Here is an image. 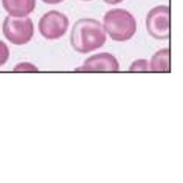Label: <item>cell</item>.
I'll list each match as a JSON object with an SVG mask.
<instances>
[{
    "label": "cell",
    "mask_w": 183,
    "mask_h": 183,
    "mask_svg": "<svg viewBox=\"0 0 183 183\" xmlns=\"http://www.w3.org/2000/svg\"><path fill=\"white\" fill-rule=\"evenodd\" d=\"M35 28L33 22L29 17H12L6 16L2 24V33L5 38L13 45H25L31 41Z\"/></svg>",
    "instance_id": "3"
},
{
    "label": "cell",
    "mask_w": 183,
    "mask_h": 183,
    "mask_svg": "<svg viewBox=\"0 0 183 183\" xmlns=\"http://www.w3.org/2000/svg\"><path fill=\"white\" fill-rule=\"evenodd\" d=\"M170 7L159 5L149 10L145 25L149 35L158 40H167L170 38Z\"/></svg>",
    "instance_id": "4"
},
{
    "label": "cell",
    "mask_w": 183,
    "mask_h": 183,
    "mask_svg": "<svg viewBox=\"0 0 183 183\" xmlns=\"http://www.w3.org/2000/svg\"><path fill=\"white\" fill-rule=\"evenodd\" d=\"M9 58V48L4 41L0 40V66L6 64Z\"/></svg>",
    "instance_id": "10"
},
{
    "label": "cell",
    "mask_w": 183,
    "mask_h": 183,
    "mask_svg": "<svg viewBox=\"0 0 183 183\" xmlns=\"http://www.w3.org/2000/svg\"><path fill=\"white\" fill-rule=\"evenodd\" d=\"M83 1H91V0H83Z\"/></svg>",
    "instance_id": "14"
},
{
    "label": "cell",
    "mask_w": 183,
    "mask_h": 183,
    "mask_svg": "<svg viewBox=\"0 0 183 183\" xmlns=\"http://www.w3.org/2000/svg\"><path fill=\"white\" fill-rule=\"evenodd\" d=\"M70 41L76 52L87 54L105 44L106 33L100 21L94 18H80L74 23L71 30Z\"/></svg>",
    "instance_id": "1"
},
{
    "label": "cell",
    "mask_w": 183,
    "mask_h": 183,
    "mask_svg": "<svg viewBox=\"0 0 183 183\" xmlns=\"http://www.w3.org/2000/svg\"><path fill=\"white\" fill-rule=\"evenodd\" d=\"M103 29L114 41H127L135 35L136 20L126 9H111L103 17Z\"/></svg>",
    "instance_id": "2"
},
{
    "label": "cell",
    "mask_w": 183,
    "mask_h": 183,
    "mask_svg": "<svg viewBox=\"0 0 183 183\" xmlns=\"http://www.w3.org/2000/svg\"><path fill=\"white\" fill-rule=\"evenodd\" d=\"M38 28H39L40 35L45 39H60L66 33V30L69 28V18L65 14L61 12L49 10L41 16Z\"/></svg>",
    "instance_id": "5"
},
{
    "label": "cell",
    "mask_w": 183,
    "mask_h": 183,
    "mask_svg": "<svg viewBox=\"0 0 183 183\" xmlns=\"http://www.w3.org/2000/svg\"><path fill=\"white\" fill-rule=\"evenodd\" d=\"M14 70H15V71H35H35H39V69L35 65L31 64V63H26V62L17 64Z\"/></svg>",
    "instance_id": "11"
},
{
    "label": "cell",
    "mask_w": 183,
    "mask_h": 183,
    "mask_svg": "<svg viewBox=\"0 0 183 183\" xmlns=\"http://www.w3.org/2000/svg\"><path fill=\"white\" fill-rule=\"evenodd\" d=\"M1 2L12 17H28L35 8V0H1Z\"/></svg>",
    "instance_id": "7"
},
{
    "label": "cell",
    "mask_w": 183,
    "mask_h": 183,
    "mask_svg": "<svg viewBox=\"0 0 183 183\" xmlns=\"http://www.w3.org/2000/svg\"><path fill=\"white\" fill-rule=\"evenodd\" d=\"M119 70V62L110 53H99L88 57L77 71L86 72H116Z\"/></svg>",
    "instance_id": "6"
},
{
    "label": "cell",
    "mask_w": 183,
    "mask_h": 183,
    "mask_svg": "<svg viewBox=\"0 0 183 183\" xmlns=\"http://www.w3.org/2000/svg\"><path fill=\"white\" fill-rule=\"evenodd\" d=\"M103 1L108 5H117V4H119V2L124 1V0H103Z\"/></svg>",
    "instance_id": "13"
},
{
    "label": "cell",
    "mask_w": 183,
    "mask_h": 183,
    "mask_svg": "<svg viewBox=\"0 0 183 183\" xmlns=\"http://www.w3.org/2000/svg\"><path fill=\"white\" fill-rule=\"evenodd\" d=\"M170 48H162L153 54L149 62L150 71L153 72H170Z\"/></svg>",
    "instance_id": "8"
},
{
    "label": "cell",
    "mask_w": 183,
    "mask_h": 183,
    "mask_svg": "<svg viewBox=\"0 0 183 183\" xmlns=\"http://www.w3.org/2000/svg\"><path fill=\"white\" fill-rule=\"evenodd\" d=\"M128 70L131 72H147V71H150V65H149L148 60L141 58V60H136L133 62Z\"/></svg>",
    "instance_id": "9"
},
{
    "label": "cell",
    "mask_w": 183,
    "mask_h": 183,
    "mask_svg": "<svg viewBox=\"0 0 183 183\" xmlns=\"http://www.w3.org/2000/svg\"><path fill=\"white\" fill-rule=\"evenodd\" d=\"M41 1H44L45 4L48 5H56V4H61L62 1H64V0H41Z\"/></svg>",
    "instance_id": "12"
}]
</instances>
